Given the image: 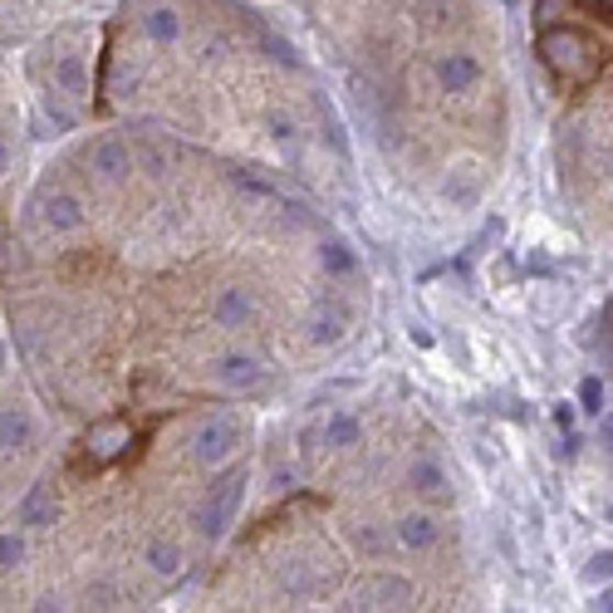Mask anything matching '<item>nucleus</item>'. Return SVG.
Returning a JSON list of instances; mask_svg holds the SVG:
<instances>
[{"mask_svg":"<svg viewBox=\"0 0 613 613\" xmlns=\"http://www.w3.org/2000/svg\"><path fill=\"white\" fill-rule=\"evenodd\" d=\"M241 495H246V467L226 471V477L202 495V505L192 511V531L202 535L207 545H216L221 535L231 531V521H236V511H241Z\"/></svg>","mask_w":613,"mask_h":613,"instance_id":"1","label":"nucleus"},{"mask_svg":"<svg viewBox=\"0 0 613 613\" xmlns=\"http://www.w3.org/2000/svg\"><path fill=\"white\" fill-rule=\"evenodd\" d=\"M241 447H246V422L231 417V412H211L202 427H197V437H192L197 467H211V471H221L226 461H236Z\"/></svg>","mask_w":613,"mask_h":613,"instance_id":"2","label":"nucleus"},{"mask_svg":"<svg viewBox=\"0 0 613 613\" xmlns=\"http://www.w3.org/2000/svg\"><path fill=\"white\" fill-rule=\"evenodd\" d=\"M540 59L559 74V79H569V83L589 79V74L599 69L594 45H589L579 30H545V35H540Z\"/></svg>","mask_w":613,"mask_h":613,"instance_id":"3","label":"nucleus"},{"mask_svg":"<svg viewBox=\"0 0 613 613\" xmlns=\"http://www.w3.org/2000/svg\"><path fill=\"white\" fill-rule=\"evenodd\" d=\"M83 167H89V177H99L103 187H119L133 177V153L123 137H99V143L83 153Z\"/></svg>","mask_w":613,"mask_h":613,"instance_id":"4","label":"nucleus"},{"mask_svg":"<svg viewBox=\"0 0 613 613\" xmlns=\"http://www.w3.org/2000/svg\"><path fill=\"white\" fill-rule=\"evenodd\" d=\"M412 599H417L412 579H403V575H388V569H378V575H368L364 584H358L354 604H358V609H412Z\"/></svg>","mask_w":613,"mask_h":613,"instance_id":"5","label":"nucleus"},{"mask_svg":"<svg viewBox=\"0 0 613 613\" xmlns=\"http://www.w3.org/2000/svg\"><path fill=\"white\" fill-rule=\"evenodd\" d=\"M266 378V364L256 354H221L211 358V383L226 388V393H250V388Z\"/></svg>","mask_w":613,"mask_h":613,"instance_id":"6","label":"nucleus"},{"mask_svg":"<svg viewBox=\"0 0 613 613\" xmlns=\"http://www.w3.org/2000/svg\"><path fill=\"white\" fill-rule=\"evenodd\" d=\"M211 324L216 330H250L256 324V300H250L246 285H221L211 294Z\"/></svg>","mask_w":613,"mask_h":613,"instance_id":"7","label":"nucleus"},{"mask_svg":"<svg viewBox=\"0 0 613 613\" xmlns=\"http://www.w3.org/2000/svg\"><path fill=\"white\" fill-rule=\"evenodd\" d=\"M442 540V521L432 511H403L393 521V545L408 549V555H427V549H437Z\"/></svg>","mask_w":613,"mask_h":613,"instance_id":"8","label":"nucleus"},{"mask_svg":"<svg viewBox=\"0 0 613 613\" xmlns=\"http://www.w3.org/2000/svg\"><path fill=\"white\" fill-rule=\"evenodd\" d=\"M40 221H45V231H55V236H74V231H83L89 211H83V202L74 192L55 187V192L40 197Z\"/></svg>","mask_w":613,"mask_h":613,"instance_id":"9","label":"nucleus"},{"mask_svg":"<svg viewBox=\"0 0 613 613\" xmlns=\"http://www.w3.org/2000/svg\"><path fill=\"white\" fill-rule=\"evenodd\" d=\"M481 83V59L471 55V49H447V55H437V89L442 93H471Z\"/></svg>","mask_w":613,"mask_h":613,"instance_id":"10","label":"nucleus"},{"mask_svg":"<svg viewBox=\"0 0 613 613\" xmlns=\"http://www.w3.org/2000/svg\"><path fill=\"white\" fill-rule=\"evenodd\" d=\"M40 437V422L35 412H30L25 403H5L0 408V452L5 457H15V452H30Z\"/></svg>","mask_w":613,"mask_h":613,"instance_id":"11","label":"nucleus"},{"mask_svg":"<svg viewBox=\"0 0 613 613\" xmlns=\"http://www.w3.org/2000/svg\"><path fill=\"white\" fill-rule=\"evenodd\" d=\"M408 491H417L422 501H452V477H447V467L442 461H432V457H417V461H408Z\"/></svg>","mask_w":613,"mask_h":613,"instance_id":"12","label":"nucleus"},{"mask_svg":"<svg viewBox=\"0 0 613 613\" xmlns=\"http://www.w3.org/2000/svg\"><path fill=\"white\" fill-rule=\"evenodd\" d=\"M182 30H187L182 10H177V5H167V0H157V5H147V10H143V35L153 40V45L172 49L177 40H182Z\"/></svg>","mask_w":613,"mask_h":613,"instance_id":"13","label":"nucleus"},{"mask_svg":"<svg viewBox=\"0 0 613 613\" xmlns=\"http://www.w3.org/2000/svg\"><path fill=\"white\" fill-rule=\"evenodd\" d=\"M49 89L74 103L89 99V65H83V55H59L55 69H49Z\"/></svg>","mask_w":613,"mask_h":613,"instance_id":"14","label":"nucleus"},{"mask_svg":"<svg viewBox=\"0 0 613 613\" xmlns=\"http://www.w3.org/2000/svg\"><path fill=\"white\" fill-rule=\"evenodd\" d=\"M133 442V432H129V422H119V417H109V422H99V427L83 437V452H89L93 461H113L123 447Z\"/></svg>","mask_w":613,"mask_h":613,"instance_id":"15","label":"nucleus"},{"mask_svg":"<svg viewBox=\"0 0 613 613\" xmlns=\"http://www.w3.org/2000/svg\"><path fill=\"white\" fill-rule=\"evenodd\" d=\"M320 442H324L330 452L358 447V442H364V417H358V412H348V408L330 412V417H324V427H320Z\"/></svg>","mask_w":613,"mask_h":613,"instance_id":"16","label":"nucleus"},{"mask_svg":"<svg viewBox=\"0 0 613 613\" xmlns=\"http://www.w3.org/2000/svg\"><path fill=\"white\" fill-rule=\"evenodd\" d=\"M304 330H310L314 348H334L348 334V310H344V304H320V310L310 314V324H304Z\"/></svg>","mask_w":613,"mask_h":613,"instance_id":"17","label":"nucleus"},{"mask_svg":"<svg viewBox=\"0 0 613 613\" xmlns=\"http://www.w3.org/2000/svg\"><path fill=\"white\" fill-rule=\"evenodd\" d=\"M55 495H49V486H30V495L20 501L15 511V525L20 531H45V525H55Z\"/></svg>","mask_w":613,"mask_h":613,"instance_id":"18","label":"nucleus"},{"mask_svg":"<svg viewBox=\"0 0 613 613\" xmlns=\"http://www.w3.org/2000/svg\"><path fill=\"white\" fill-rule=\"evenodd\" d=\"M320 270L330 275V280H348V275H358V250L348 246L344 236L320 241Z\"/></svg>","mask_w":613,"mask_h":613,"instance_id":"19","label":"nucleus"},{"mask_svg":"<svg viewBox=\"0 0 613 613\" xmlns=\"http://www.w3.org/2000/svg\"><path fill=\"white\" fill-rule=\"evenodd\" d=\"M143 565L153 569L157 579H177L182 565H187V555H182V545H172V540H153L143 549Z\"/></svg>","mask_w":613,"mask_h":613,"instance_id":"20","label":"nucleus"},{"mask_svg":"<svg viewBox=\"0 0 613 613\" xmlns=\"http://www.w3.org/2000/svg\"><path fill=\"white\" fill-rule=\"evenodd\" d=\"M442 197H447L452 207H471L481 197V177L471 172V167H457V172H447V182H442Z\"/></svg>","mask_w":613,"mask_h":613,"instance_id":"21","label":"nucleus"},{"mask_svg":"<svg viewBox=\"0 0 613 613\" xmlns=\"http://www.w3.org/2000/svg\"><path fill=\"white\" fill-rule=\"evenodd\" d=\"M30 555L25 545V531H0V575H10V569H20Z\"/></svg>","mask_w":613,"mask_h":613,"instance_id":"22","label":"nucleus"},{"mask_svg":"<svg viewBox=\"0 0 613 613\" xmlns=\"http://www.w3.org/2000/svg\"><path fill=\"white\" fill-rule=\"evenodd\" d=\"M584 417H604V378L589 374L584 383H579V403H575Z\"/></svg>","mask_w":613,"mask_h":613,"instance_id":"23","label":"nucleus"},{"mask_svg":"<svg viewBox=\"0 0 613 613\" xmlns=\"http://www.w3.org/2000/svg\"><path fill=\"white\" fill-rule=\"evenodd\" d=\"M609 575H613V555H609V549L589 555V565H584V579H589V584H609Z\"/></svg>","mask_w":613,"mask_h":613,"instance_id":"24","label":"nucleus"},{"mask_svg":"<svg viewBox=\"0 0 613 613\" xmlns=\"http://www.w3.org/2000/svg\"><path fill=\"white\" fill-rule=\"evenodd\" d=\"M549 422H555V432L565 437V432L579 427V408L575 403H555V408H549Z\"/></svg>","mask_w":613,"mask_h":613,"instance_id":"25","label":"nucleus"},{"mask_svg":"<svg viewBox=\"0 0 613 613\" xmlns=\"http://www.w3.org/2000/svg\"><path fill=\"white\" fill-rule=\"evenodd\" d=\"M294 133H300V129H294V119H285V113H270V137H275V143H294Z\"/></svg>","mask_w":613,"mask_h":613,"instance_id":"26","label":"nucleus"},{"mask_svg":"<svg viewBox=\"0 0 613 613\" xmlns=\"http://www.w3.org/2000/svg\"><path fill=\"white\" fill-rule=\"evenodd\" d=\"M10 157H15V153H10V143H5V137H0V177L10 172Z\"/></svg>","mask_w":613,"mask_h":613,"instance_id":"27","label":"nucleus"},{"mask_svg":"<svg viewBox=\"0 0 613 613\" xmlns=\"http://www.w3.org/2000/svg\"><path fill=\"white\" fill-rule=\"evenodd\" d=\"M5 364H10V354H5V339H0V374H5Z\"/></svg>","mask_w":613,"mask_h":613,"instance_id":"28","label":"nucleus"}]
</instances>
